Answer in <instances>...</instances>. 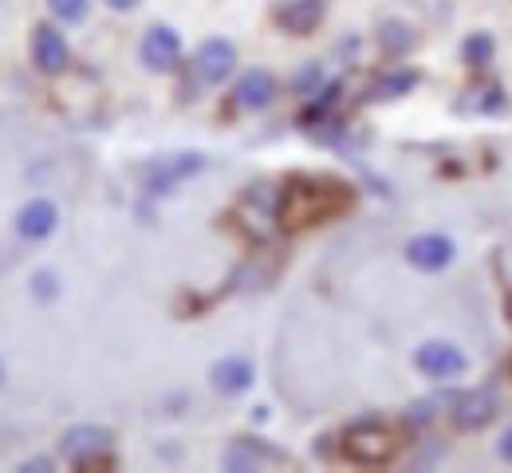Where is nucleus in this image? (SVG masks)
Masks as SVG:
<instances>
[{
  "label": "nucleus",
  "instance_id": "nucleus-11",
  "mask_svg": "<svg viewBox=\"0 0 512 473\" xmlns=\"http://www.w3.org/2000/svg\"><path fill=\"white\" fill-rule=\"evenodd\" d=\"M272 95H276V83L268 71H245L237 83V107H245V111H264L272 103Z\"/></svg>",
  "mask_w": 512,
  "mask_h": 473
},
{
  "label": "nucleus",
  "instance_id": "nucleus-4",
  "mask_svg": "<svg viewBox=\"0 0 512 473\" xmlns=\"http://www.w3.org/2000/svg\"><path fill=\"white\" fill-rule=\"evenodd\" d=\"M453 406H457L453 418H457L461 430H481V426H489L497 418V391H489V387L465 391Z\"/></svg>",
  "mask_w": 512,
  "mask_h": 473
},
{
  "label": "nucleus",
  "instance_id": "nucleus-7",
  "mask_svg": "<svg viewBox=\"0 0 512 473\" xmlns=\"http://www.w3.org/2000/svg\"><path fill=\"white\" fill-rule=\"evenodd\" d=\"M406 261L422 272H438L453 261V241L449 237H438V233H426V237H414L406 245Z\"/></svg>",
  "mask_w": 512,
  "mask_h": 473
},
{
  "label": "nucleus",
  "instance_id": "nucleus-10",
  "mask_svg": "<svg viewBox=\"0 0 512 473\" xmlns=\"http://www.w3.org/2000/svg\"><path fill=\"white\" fill-rule=\"evenodd\" d=\"M276 20H280L288 32L304 36V32H312L323 20V0H284L280 12H276Z\"/></svg>",
  "mask_w": 512,
  "mask_h": 473
},
{
  "label": "nucleus",
  "instance_id": "nucleus-8",
  "mask_svg": "<svg viewBox=\"0 0 512 473\" xmlns=\"http://www.w3.org/2000/svg\"><path fill=\"white\" fill-rule=\"evenodd\" d=\"M32 56H36V68L48 71V75H60L67 68V40L64 32H56L52 24H40L36 36H32Z\"/></svg>",
  "mask_w": 512,
  "mask_h": 473
},
{
  "label": "nucleus",
  "instance_id": "nucleus-14",
  "mask_svg": "<svg viewBox=\"0 0 512 473\" xmlns=\"http://www.w3.org/2000/svg\"><path fill=\"white\" fill-rule=\"evenodd\" d=\"M268 458H276V454H260L253 442H241V446H233V450L225 454V466H229V470H253V466L268 462ZM276 462H280V458H276Z\"/></svg>",
  "mask_w": 512,
  "mask_h": 473
},
{
  "label": "nucleus",
  "instance_id": "nucleus-15",
  "mask_svg": "<svg viewBox=\"0 0 512 473\" xmlns=\"http://www.w3.org/2000/svg\"><path fill=\"white\" fill-rule=\"evenodd\" d=\"M489 56H493V40H489V36H473V40L465 44V60H469L473 68L489 64Z\"/></svg>",
  "mask_w": 512,
  "mask_h": 473
},
{
  "label": "nucleus",
  "instance_id": "nucleus-2",
  "mask_svg": "<svg viewBox=\"0 0 512 473\" xmlns=\"http://www.w3.org/2000/svg\"><path fill=\"white\" fill-rule=\"evenodd\" d=\"M414 363H418V371H422V375H430V379H453V375H461V371L469 367L465 351H461V347H453V343H446V339L422 343V347H418V355H414Z\"/></svg>",
  "mask_w": 512,
  "mask_h": 473
},
{
  "label": "nucleus",
  "instance_id": "nucleus-18",
  "mask_svg": "<svg viewBox=\"0 0 512 473\" xmlns=\"http://www.w3.org/2000/svg\"><path fill=\"white\" fill-rule=\"evenodd\" d=\"M383 44L386 48H410V28H402V24H386Z\"/></svg>",
  "mask_w": 512,
  "mask_h": 473
},
{
  "label": "nucleus",
  "instance_id": "nucleus-19",
  "mask_svg": "<svg viewBox=\"0 0 512 473\" xmlns=\"http://www.w3.org/2000/svg\"><path fill=\"white\" fill-rule=\"evenodd\" d=\"M434 414H438V410H434V403H414V406H410V414H406V418H410L414 426H422V422H430Z\"/></svg>",
  "mask_w": 512,
  "mask_h": 473
},
{
  "label": "nucleus",
  "instance_id": "nucleus-13",
  "mask_svg": "<svg viewBox=\"0 0 512 473\" xmlns=\"http://www.w3.org/2000/svg\"><path fill=\"white\" fill-rule=\"evenodd\" d=\"M193 170H201V158H197V154H182L178 162L162 166V174H150V186H154V194H162V190H170L178 178H190Z\"/></svg>",
  "mask_w": 512,
  "mask_h": 473
},
{
  "label": "nucleus",
  "instance_id": "nucleus-5",
  "mask_svg": "<svg viewBox=\"0 0 512 473\" xmlns=\"http://www.w3.org/2000/svg\"><path fill=\"white\" fill-rule=\"evenodd\" d=\"M233 64H237V52L229 40H205L197 48V79L201 83H221L233 75Z\"/></svg>",
  "mask_w": 512,
  "mask_h": 473
},
{
  "label": "nucleus",
  "instance_id": "nucleus-1",
  "mask_svg": "<svg viewBox=\"0 0 512 473\" xmlns=\"http://www.w3.org/2000/svg\"><path fill=\"white\" fill-rule=\"evenodd\" d=\"M394 450H398V434L390 426H383V422H363V426H351L347 430V454L355 462L379 466Z\"/></svg>",
  "mask_w": 512,
  "mask_h": 473
},
{
  "label": "nucleus",
  "instance_id": "nucleus-3",
  "mask_svg": "<svg viewBox=\"0 0 512 473\" xmlns=\"http://www.w3.org/2000/svg\"><path fill=\"white\" fill-rule=\"evenodd\" d=\"M178 56H182V40H178V32H170V28H150L146 32V40H142V64L150 71H174L178 68Z\"/></svg>",
  "mask_w": 512,
  "mask_h": 473
},
{
  "label": "nucleus",
  "instance_id": "nucleus-20",
  "mask_svg": "<svg viewBox=\"0 0 512 473\" xmlns=\"http://www.w3.org/2000/svg\"><path fill=\"white\" fill-rule=\"evenodd\" d=\"M497 450H501V458H505V462H512V426L505 430V438H501V446H497Z\"/></svg>",
  "mask_w": 512,
  "mask_h": 473
},
{
  "label": "nucleus",
  "instance_id": "nucleus-6",
  "mask_svg": "<svg viewBox=\"0 0 512 473\" xmlns=\"http://www.w3.org/2000/svg\"><path fill=\"white\" fill-rule=\"evenodd\" d=\"M107 446H111V434L103 426H75V430H67L64 442H60L67 462H91V458L107 454Z\"/></svg>",
  "mask_w": 512,
  "mask_h": 473
},
{
  "label": "nucleus",
  "instance_id": "nucleus-17",
  "mask_svg": "<svg viewBox=\"0 0 512 473\" xmlns=\"http://www.w3.org/2000/svg\"><path fill=\"white\" fill-rule=\"evenodd\" d=\"M48 4L60 20H83L87 16V0H48Z\"/></svg>",
  "mask_w": 512,
  "mask_h": 473
},
{
  "label": "nucleus",
  "instance_id": "nucleus-12",
  "mask_svg": "<svg viewBox=\"0 0 512 473\" xmlns=\"http://www.w3.org/2000/svg\"><path fill=\"white\" fill-rule=\"evenodd\" d=\"M249 383H253V363L249 359H221L213 367V387L221 395H241V391H249Z\"/></svg>",
  "mask_w": 512,
  "mask_h": 473
},
{
  "label": "nucleus",
  "instance_id": "nucleus-21",
  "mask_svg": "<svg viewBox=\"0 0 512 473\" xmlns=\"http://www.w3.org/2000/svg\"><path fill=\"white\" fill-rule=\"evenodd\" d=\"M107 4H111V8H119V12H127V8H134L138 0H107Z\"/></svg>",
  "mask_w": 512,
  "mask_h": 473
},
{
  "label": "nucleus",
  "instance_id": "nucleus-16",
  "mask_svg": "<svg viewBox=\"0 0 512 473\" xmlns=\"http://www.w3.org/2000/svg\"><path fill=\"white\" fill-rule=\"evenodd\" d=\"M410 87H414V75H410V71H402V75H390V79H383V83L375 87V95H379V99H390V95L410 91Z\"/></svg>",
  "mask_w": 512,
  "mask_h": 473
},
{
  "label": "nucleus",
  "instance_id": "nucleus-9",
  "mask_svg": "<svg viewBox=\"0 0 512 473\" xmlns=\"http://www.w3.org/2000/svg\"><path fill=\"white\" fill-rule=\"evenodd\" d=\"M56 205L44 202V198H36V202H28L20 213H16V233L20 237H28V241H44L52 229H56Z\"/></svg>",
  "mask_w": 512,
  "mask_h": 473
}]
</instances>
